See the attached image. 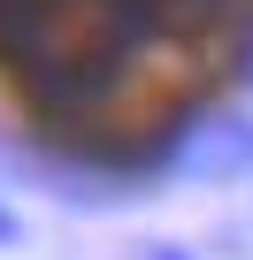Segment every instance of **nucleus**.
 Instances as JSON below:
<instances>
[{
	"mask_svg": "<svg viewBox=\"0 0 253 260\" xmlns=\"http://www.w3.org/2000/svg\"><path fill=\"white\" fill-rule=\"evenodd\" d=\"M16 237H23V222H16L8 207H0V245H16Z\"/></svg>",
	"mask_w": 253,
	"mask_h": 260,
	"instance_id": "nucleus-3",
	"label": "nucleus"
},
{
	"mask_svg": "<svg viewBox=\"0 0 253 260\" xmlns=\"http://www.w3.org/2000/svg\"><path fill=\"white\" fill-rule=\"evenodd\" d=\"M0 39L16 46V61L31 77H54V84H85L100 69H115L123 54V16L115 0H8L0 8Z\"/></svg>",
	"mask_w": 253,
	"mask_h": 260,
	"instance_id": "nucleus-1",
	"label": "nucleus"
},
{
	"mask_svg": "<svg viewBox=\"0 0 253 260\" xmlns=\"http://www.w3.org/2000/svg\"><path fill=\"white\" fill-rule=\"evenodd\" d=\"M184 169L192 176H238V169H253V122H222L207 138V153H184Z\"/></svg>",
	"mask_w": 253,
	"mask_h": 260,
	"instance_id": "nucleus-2",
	"label": "nucleus"
},
{
	"mask_svg": "<svg viewBox=\"0 0 253 260\" xmlns=\"http://www.w3.org/2000/svg\"><path fill=\"white\" fill-rule=\"evenodd\" d=\"M154 260H192V252H177V245H161V252H154Z\"/></svg>",
	"mask_w": 253,
	"mask_h": 260,
	"instance_id": "nucleus-4",
	"label": "nucleus"
}]
</instances>
